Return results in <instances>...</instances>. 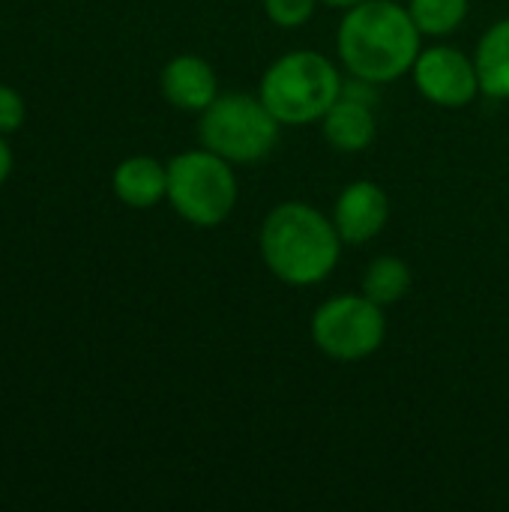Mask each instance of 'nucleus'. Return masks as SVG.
I'll return each instance as SVG.
<instances>
[{
	"instance_id": "obj_1",
	"label": "nucleus",
	"mask_w": 509,
	"mask_h": 512,
	"mask_svg": "<svg viewBox=\"0 0 509 512\" xmlns=\"http://www.w3.org/2000/svg\"><path fill=\"white\" fill-rule=\"evenodd\" d=\"M420 27L396 0H363L345 9L336 48L345 69L363 84H390L408 75L420 57Z\"/></svg>"
},
{
	"instance_id": "obj_2",
	"label": "nucleus",
	"mask_w": 509,
	"mask_h": 512,
	"mask_svg": "<svg viewBox=\"0 0 509 512\" xmlns=\"http://www.w3.org/2000/svg\"><path fill=\"white\" fill-rule=\"evenodd\" d=\"M342 237L330 216L306 201L276 204L258 231V252L267 270L291 285L312 288L333 276L342 258Z\"/></svg>"
},
{
	"instance_id": "obj_3",
	"label": "nucleus",
	"mask_w": 509,
	"mask_h": 512,
	"mask_svg": "<svg viewBox=\"0 0 509 512\" xmlns=\"http://www.w3.org/2000/svg\"><path fill=\"white\" fill-rule=\"evenodd\" d=\"M339 66L321 51L297 48L276 57L261 75L258 96L282 126H309L342 99Z\"/></svg>"
},
{
	"instance_id": "obj_4",
	"label": "nucleus",
	"mask_w": 509,
	"mask_h": 512,
	"mask_svg": "<svg viewBox=\"0 0 509 512\" xmlns=\"http://www.w3.org/2000/svg\"><path fill=\"white\" fill-rule=\"evenodd\" d=\"M240 198V183L234 165L219 153L183 150L168 162V204L174 213L195 228L222 225Z\"/></svg>"
},
{
	"instance_id": "obj_5",
	"label": "nucleus",
	"mask_w": 509,
	"mask_h": 512,
	"mask_svg": "<svg viewBox=\"0 0 509 512\" xmlns=\"http://www.w3.org/2000/svg\"><path fill=\"white\" fill-rule=\"evenodd\" d=\"M279 120L255 93H219L198 120L201 147L219 153L231 165H252L273 153Z\"/></svg>"
},
{
	"instance_id": "obj_6",
	"label": "nucleus",
	"mask_w": 509,
	"mask_h": 512,
	"mask_svg": "<svg viewBox=\"0 0 509 512\" xmlns=\"http://www.w3.org/2000/svg\"><path fill=\"white\" fill-rule=\"evenodd\" d=\"M315 348L339 363H357L372 357L387 339L384 306L360 294H339L321 303L312 315Z\"/></svg>"
},
{
	"instance_id": "obj_7",
	"label": "nucleus",
	"mask_w": 509,
	"mask_h": 512,
	"mask_svg": "<svg viewBox=\"0 0 509 512\" xmlns=\"http://www.w3.org/2000/svg\"><path fill=\"white\" fill-rule=\"evenodd\" d=\"M411 75L420 96L438 108H465L480 96L477 63L456 45L423 48Z\"/></svg>"
},
{
	"instance_id": "obj_8",
	"label": "nucleus",
	"mask_w": 509,
	"mask_h": 512,
	"mask_svg": "<svg viewBox=\"0 0 509 512\" xmlns=\"http://www.w3.org/2000/svg\"><path fill=\"white\" fill-rule=\"evenodd\" d=\"M330 219H333L342 243H348V246L372 243L387 228L390 198H387L384 186H378L375 180H354L339 192Z\"/></svg>"
},
{
	"instance_id": "obj_9",
	"label": "nucleus",
	"mask_w": 509,
	"mask_h": 512,
	"mask_svg": "<svg viewBox=\"0 0 509 512\" xmlns=\"http://www.w3.org/2000/svg\"><path fill=\"white\" fill-rule=\"evenodd\" d=\"M162 96L189 114H201L219 96V75L216 69L198 54H177L165 63L159 75Z\"/></svg>"
},
{
	"instance_id": "obj_10",
	"label": "nucleus",
	"mask_w": 509,
	"mask_h": 512,
	"mask_svg": "<svg viewBox=\"0 0 509 512\" xmlns=\"http://www.w3.org/2000/svg\"><path fill=\"white\" fill-rule=\"evenodd\" d=\"M321 132L333 150L363 153L378 135V120H375V111L369 108L366 99L351 96L345 90L342 99L321 117Z\"/></svg>"
},
{
	"instance_id": "obj_11",
	"label": "nucleus",
	"mask_w": 509,
	"mask_h": 512,
	"mask_svg": "<svg viewBox=\"0 0 509 512\" xmlns=\"http://www.w3.org/2000/svg\"><path fill=\"white\" fill-rule=\"evenodd\" d=\"M114 195L132 210H150L168 198V165L153 156H129L114 168Z\"/></svg>"
},
{
	"instance_id": "obj_12",
	"label": "nucleus",
	"mask_w": 509,
	"mask_h": 512,
	"mask_svg": "<svg viewBox=\"0 0 509 512\" xmlns=\"http://www.w3.org/2000/svg\"><path fill=\"white\" fill-rule=\"evenodd\" d=\"M480 93L489 99H509V18L495 21L474 51Z\"/></svg>"
},
{
	"instance_id": "obj_13",
	"label": "nucleus",
	"mask_w": 509,
	"mask_h": 512,
	"mask_svg": "<svg viewBox=\"0 0 509 512\" xmlns=\"http://www.w3.org/2000/svg\"><path fill=\"white\" fill-rule=\"evenodd\" d=\"M411 285H414L411 267L396 255H378L363 273V294L384 309L399 303L411 291Z\"/></svg>"
},
{
	"instance_id": "obj_14",
	"label": "nucleus",
	"mask_w": 509,
	"mask_h": 512,
	"mask_svg": "<svg viewBox=\"0 0 509 512\" xmlns=\"http://www.w3.org/2000/svg\"><path fill=\"white\" fill-rule=\"evenodd\" d=\"M408 12L423 36L444 39L465 24L471 0H408Z\"/></svg>"
},
{
	"instance_id": "obj_15",
	"label": "nucleus",
	"mask_w": 509,
	"mask_h": 512,
	"mask_svg": "<svg viewBox=\"0 0 509 512\" xmlns=\"http://www.w3.org/2000/svg\"><path fill=\"white\" fill-rule=\"evenodd\" d=\"M261 3H264L267 18L282 30L303 27L306 21H312L318 9V0H261Z\"/></svg>"
},
{
	"instance_id": "obj_16",
	"label": "nucleus",
	"mask_w": 509,
	"mask_h": 512,
	"mask_svg": "<svg viewBox=\"0 0 509 512\" xmlns=\"http://www.w3.org/2000/svg\"><path fill=\"white\" fill-rule=\"evenodd\" d=\"M24 123V99L12 87L0 84V135L21 129Z\"/></svg>"
},
{
	"instance_id": "obj_17",
	"label": "nucleus",
	"mask_w": 509,
	"mask_h": 512,
	"mask_svg": "<svg viewBox=\"0 0 509 512\" xmlns=\"http://www.w3.org/2000/svg\"><path fill=\"white\" fill-rule=\"evenodd\" d=\"M9 171H12V150H9V144L3 141V135H0V183H6Z\"/></svg>"
},
{
	"instance_id": "obj_18",
	"label": "nucleus",
	"mask_w": 509,
	"mask_h": 512,
	"mask_svg": "<svg viewBox=\"0 0 509 512\" xmlns=\"http://www.w3.org/2000/svg\"><path fill=\"white\" fill-rule=\"evenodd\" d=\"M318 3H324V6H330V9H351V6H357V3H363V0H318Z\"/></svg>"
}]
</instances>
